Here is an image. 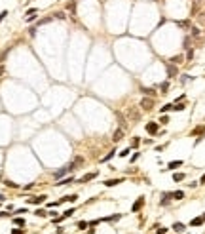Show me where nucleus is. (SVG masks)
Here are the masks:
<instances>
[{
	"label": "nucleus",
	"instance_id": "nucleus-34",
	"mask_svg": "<svg viewBox=\"0 0 205 234\" xmlns=\"http://www.w3.org/2000/svg\"><path fill=\"white\" fill-rule=\"evenodd\" d=\"M72 164H74V166H82V164H84V158H74V160H72Z\"/></svg>",
	"mask_w": 205,
	"mask_h": 234
},
{
	"label": "nucleus",
	"instance_id": "nucleus-41",
	"mask_svg": "<svg viewBox=\"0 0 205 234\" xmlns=\"http://www.w3.org/2000/svg\"><path fill=\"white\" fill-rule=\"evenodd\" d=\"M12 234H25V230H21V228H12Z\"/></svg>",
	"mask_w": 205,
	"mask_h": 234
},
{
	"label": "nucleus",
	"instance_id": "nucleus-30",
	"mask_svg": "<svg viewBox=\"0 0 205 234\" xmlns=\"http://www.w3.org/2000/svg\"><path fill=\"white\" fill-rule=\"evenodd\" d=\"M34 215H36V217H46V215H48V211H44V209H36Z\"/></svg>",
	"mask_w": 205,
	"mask_h": 234
},
{
	"label": "nucleus",
	"instance_id": "nucleus-11",
	"mask_svg": "<svg viewBox=\"0 0 205 234\" xmlns=\"http://www.w3.org/2000/svg\"><path fill=\"white\" fill-rule=\"evenodd\" d=\"M203 223H205V221H203V217H194V219L190 221V225H192V227H201Z\"/></svg>",
	"mask_w": 205,
	"mask_h": 234
},
{
	"label": "nucleus",
	"instance_id": "nucleus-33",
	"mask_svg": "<svg viewBox=\"0 0 205 234\" xmlns=\"http://www.w3.org/2000/svg\"><path fill=\"white\" fill-rule=\"evenodd\" d=\"M192 78H194V76H190V74H184L182 78H180V82H182V84H186V82H190Z\"/></svg>",
	"mask_w": 205,
	"mask_h": 234
},
{
	"label": "nucleus",
	"instance_id": "nucleus-12",
	"mask_svg": "<svg viewBox=\"0 0 205 234\" xmlns=\"http://www.w3.org/2000/svg\"><path fill=\"white\" fill-rule=\"evenodd\" d=\"M95 177H97V173H95V171H93V173H87V175H84V177H82V179H80L78 183H87V181L95 179Z\"/></svg>",
	"mask_w": 205,
	"mask_h": 234
},
{
	"label": "nucleus",
	"instance_id": "nucleus-22",
	"mask_svg": "<svg viewBox=\"0 0 205 234\" xmlns=\"http://www.w3.org/2000/svg\"><path fill=\"white\" fill-rule=\"evenodd\" d=\"M116 116H118L120 126H122V128H125V118H124V114H122V112H116Z\"/></svg>",
	"mask_w": 205,
	"mask_h": 234
},
{
	"label": "nucleus",
	"instance_id": "nucleus-8",
	"mask_svg": "<svg viewBox=\"0 0 205 234\" xmlns=\"http://www.w3.org/2000/svg\"><path fill=\"white\" fill-rule=\"evenodd\" d=\"M120 183H124V179H108V181H104V187H116Z\"/></svg>",
	"mask_w": 205,
	"mask_h": 234
},
{
	"label": "nucleus",
	"instance_id": "nucleus-48",
	"mask_svg": "<svg viewBox=\"0 0 205 234\" xmlns=\"http://www.w3.org/2000/svg\"><path fill=\"white\" fill-rule=\"evenodd\" d=\"M199 183H201V185H205V173H203V177L199 179Z\"/></svg>",
	"mask_w": 205,
	"mask_h": 234
},
{
	"label": "nucleus",
	"instance_id": "nucleus-13",
	"mask_svg": "<svg viewBox=\"0 0 205 234\" xmlns=\"http://www.w3.org/2000/svg\"><path fill=\"white\" fill-rule=\"evenodd\" d=\"M182 61H184L182 55H175V57H171V59H169V63H173V65H180Z\"/></svg>",
	"mask_w": 205,
	"mask_h": 234
},
{
	"label": "nucleus",
	"instance_id": "nucleus-44",
	"mask_svg": "<svg viewBox=\"0 0 205 234\" xmlns=\"http://www.w3.org/2000/svg\"><path fill=\"white\" fill-rule=\"evenodd\" d=\"M38 10H36V8H30V10H27V15H34Z\"/></svg>",
	"mask_w": 205,
	"mask_h": 234
},
{
	"label": "nucleus",
	"instance_id": "nucleus-28",
	"mask_svg": "<svg viewBox=\"0 0 205 234\" xmlns=\"http://www.w3.org/2000/svg\"><path fill=\"white\" fill-rule=\"evenodd\" d=\"M173 110H184V103H178V101H177V103L173 105Z\"/></svg>",
	"mask_w": 205,
	"mask_h": 234
},
{
	"label": "nucleus",
	"instance_id": "nucleus-50",
	"mask_svg": "<svg viewBox=\"0 0 205 234\" xmlns=\"http://www.w3.org/2000/svg\"><path fill=\"white\" fill-rule=\"evenodd\" d=\"M4 74V67H0V76H2Z\"/></svg>",
	"mask_w": 205,
	"mask_h": 234
},
{
	"label": "nucleus",
	"instance_id": "nucleus-5",
	"mask_svg": "<svg viewBox=\"0 0 205 234\" xmlns=\"http://www.w3.org/2000/svg\"><path fill=\"white\" fill-rule=\"evenodd\" d=\"M122 137H124V128H120V130H116V131H114V135H112V141H114V143H118V141H122Z\"/></svg>",
	"mask_w": 205,
	"mask_h": 234
},
{
	"label": "nucleus",
	"instance_id": "nucleus-15",
	"mask_svg": "<svg viewBox=\"0 0 205 234\" xmlns=\"http://www.w3.org/2000/svg\"><path fill=\"white\" fill-rule=\"evenodd\" d=\"M76 2H78V0H72V2H69V4H67V10H69V12H72V15L76 13Z\"/></svg>",
	"mask_w": 205,
	"mask_h": 234
},
{
	"label": "nucleus",
	"instance_id": "nucleus-38",
	"mask_svg": "<svg viewBox=\"0 0 205 234\" xmlns=\"http://www.w3.org/2000/svg\"><path fill=\"white\" fill-rule=\"evenodd\" d=\"M192 57H194V50H192V48H190V50H188V52H186V59H188V61H190Z\"/></svg>",
	"mask_w": 205,
	"mask_h": 234
},
{
	"label": "nucleus",
	"instance_id": "nucleus-27",
	"mask_svg": "<svg viewBox=\"0 0 205 234\" xmlns=\"http://www.w3.org/2000/svg\"><path fill=\"white\" fill-rule=\"evenodd\" d=\"M177 25H178V27H182V29H188V27H190V21H188V19H184V21H178Z\"/></svg>",
	"mask_w": 205,
	"mask_h": 234
},
{
	"label": "nucleus",
	"instance_id": "nucleus-40",
	"mask_svg": "<svg viewBox=\"0 0 205 234\" xmlns=\"http://www.w3.org/2000/svg\"><path fill=\"white\" fill-rule=\"evenodd\" d=\"M86 227H87V223H86V221H80V223H78V228H80V230H84Z\"/></svg>",
	"mask_w": 205,
	"mask_h": 234
},
{
	"label": "nucleus",
	"instance_id": "nucleus-32",
	"mask_svg": "<svg viewBox=\"0 0 205 234\" xmlns=\"http://www.w3.org/2000/svg\"><path fill=\"white\" fill-rule=\"evenodd\" d=\"M72 213H74V207H72V209H67V211L63 213V217H65V219H69V217H72Z\"/></svg>",
	"mask_w": 205,
	"mask_h": 234
},
{
	"label": "nucleus",
	"instance_id": "nucleus-10",
	"mask_svg": "<svg viewBox=\"0 0 205 234\" xmlns=\"http://www.w3.org/2000/svg\"><path fill=\"white\" fill-rule=\"evenodd\" d=\"M141 91L146 95V97H156V91L152 90V88H141Z\"/></svg>",
	"mask_w": 205,
	"mask_h": 234
},
{
	"label": "nucleus",
	"instance_id": "nucleus-7",
	"mask_svg": "<svg viewBox=\"0 0 205 234\" xmlns=\"http://www.w3.org/2000/svg\"><path fill=\"white\" fill-rule=\"evenodd\" d=\"M169 198H173V194H171V192H163L160 204H161V206H167V204H169Z\"/></svg>",
	"mask_w": 205,
	"mask_h": 234
},
{
	"label": "nucleus",
	"instance_id": "nucleus-23",
	"mask_svg": "<svg viewBox=\"0 0 205 234\" xmlns=\"http://www.w3.org/2000/svg\"><path fill=\"white\" fill-rule=\"evenodd\" d=\"M70 183H74V177H67V179H63L61 183H57L59 187H63V185H70Z\"/></svg>",
	"mask_w": 205,
	"mask_h": 234
},
{
	"label": "nucleus",
	"instance_id": "nucleus-17",
	"mask_svg": "<svg viewBox=\"0 0 205 234\" xmlns=\"http://www.w3.org/2000/svg\"><path fill=\"white\" fill-rule=\"evenodd\" d=\"M67 171H69V167H63V169H59V171H55V173H53V177H55V179H61V177L67 173Z\"/></svg>",
	"mask_w": 205,
	"mask_h": 234
},
{
	"label": "nucleus",
	"instance_id": "nucleus-14",
	"mask_svg": "<svg viewBox=\"0 0 205 234\" xmlns=\"http://www.w3.org/2000/svg\"><path fill=\"white\" fill-rule=\"evenodd\" d=\"M190 36H192V38H199V36H201V30H199L198 27H192V29H190Z\"/></svg>",
	"mask_w": 205,
	"mask_h": 234
},
{
	"label": "nucleus",
	"instance_id": "nucleus-24",
	"mask_svg": "<svg viewBox=\"0 0 205 234\" xmlns=\"http://www.w3.org/2000/svg\"><path fill=\"white\" fill-rule=\"evenodd\" d=\"M76 200H78V196H76V194H69V196H65V198H63V202H76Z\"/></svg>",
	"mask_w": 205,
	"mask_h": 234
},
{
	"label": "nucleus",
	"instance_id": "nucleus-20",
	"mask_svg": "<svg viewBox=\"0 0 205 234\" xmlns=\"http://www.w3.org/2000/svg\"><path fill=\"white\" fill-rule=\"evenodd\" d=\"M167 110H173V105H171V103H167V105H163V107L160 109V112H161V114H165Z\"/></svg>",
	"mask_w": 205,
	"mask_h": 234
},
{
	"label": "nucleus",
	"instance_id": "nucleus-4",
	"mask_svg": "<svg viewBox=\"0 0 205 234\" xmlns=\"http://www.w3.org/2000/svg\"><path fill=\"white\" fill-rule=\"evenodd\" d=\"M146 131H148L150 135H156V133H158V124H156V122H148V124H146Z\"/></svg>",
	"mask_w": 205,
	"mask_h": 234
},
{
	"label": "nucleus",
	"instance_id": "nucleus-29",
	"mask_svg": "<svg viewBox=\"0 0 205 234\" xmlns=\"http://www.w3.org/2000/svg\"><path fill=\"white\" fill-rule=\"evenodd\" d=\"M167 88H169V82H161V84H160V90H161V93H165V91H167Z\"/></svg>",
	"mask_w": 205,
	"mask_h": 234
},
{
	"label": "nucleus",
	"instance_id": "nucleus-1",
	"mask_svg": "<svg viewBox=\"0 0 205 234\" xmlns=\"http://www.w3.org/2000/svg\"><path fill=\"white\" fill-rule=\"evenodd\" d=\"M141 107H143V110H152L154 109V97H144L141 101Z\"/></svg>",
	"mask_w": 205,
	"mask_h": 234
},
{
	"label": "nucleus",
	"instance_id": "nucleus-49",
	"mask_svg": "<svg viewBox=\"0 0 205 234\" xmlns=\"http://www.w3.org/2000/svg\"><path fill=\"white\" fill-rule=\"evenodd\" d=\"M6 215H8L6 211H0V217H6Z\"/></svg>",
	"mask_w": 205,
	"mask_h": 234
},
{
	"label": "nucleus",
	"instance_id": "nucleus-52",
	"mask_svg": "<svg viewBox=\"0 0 205 234\" xmlns=\"http://www.w3.org/2000/svg\"><path fill=\"white\" fill-rule=\"evenodd\" d=\"M201 217H203V221H205V213H203V215H201Z\"/></svg>",
	"mask_w": 205,
	"mask_h": 234
},
{
	"label": "nucleus",
	"instance_id": "nucleus-35",
	"mask_svg": "<svg viewBox=\"0 0 205 234\" xmlns=\"http://www.w3.org/2000/svg\"><path fill=\"white\" fill-rule=\"evenodd\" d=\"M199 133H203V126H198V128L192 131V135H199Z\"/></svg>",
	"mask_w": 205,
	"mask_h": 234
},
{
	"label": "nucleus",
	"instance_id": "nucleus-16",
	"mask_svg": "<svg viewBox=\"0 0 205 234\" xmlns=\"http://www.w3.org/2000/svg\"><path fill=\"white\" fill-rule=\"evenodd\" d=\"M44 200H46V196L42 194V196H34V198H30L29 202H30V204H42Z\"/></svg>",
	"mask_w": 205,
	"mask_h": 234
},
{
	"label": "nucleus",
	"instance_id": "nucleus-2",
	"mask_svg": "<svg viewBox=\"0 0 205 234\" xmlns=\"http://www.w3.org/2000/svg\"><path fill=\"white\" fill-rule=\"evenodd\" d=\"M127 116H129L131 122H139V118H141V112H139L137 109H129V110H127Z\"/></svg>",
	"mask_w": 205,
	"mask_h": 234
},
{
	"label": "nucleus",
	"instance_id": "nucleus-45",
	"mask_svg": "<svg viewBox=\"0 0 205 234\" xmlns=\"http://www.w3.org/2000/svg\"><path fill=\"white\" fill-rule=\"evenodd\" d=\"M6 187H12V189H17V185L12 183V181H6Z\"/></svg>",
	"mask_w": 205,
	"mask_h": 234
},
{
	"label": "nucleus",
	"instance_id": "nucleus-25",
	"mask_svg": "<svg viewBox=\"0 0 205 234\" xmlns=\"http://www.w3.org/2000/svg\"><path fill=\"white\" fill-rule=\"evenodd\" d=\"M182 179H184V173H180V171L173 175V181H175V183H178V181H182Z\"/></svg>",
	"mask_w": 205,
	"mask_h": 234
},
{
	"label": "nucleus",
	"instance_id": "nucleus-42",
	"mask_svg": "<svg viewBox=\"0 0 205 234\" xmlns=\"http://www.w3.org/2000/svg\"><path fill=\"white\" fill-rule=\"evenodd\" d=\"M158 234H167V228L165 227H158Z\"/></svg>",
	"mask_w": 205,
	"mask_h": 234
},
{
	"label": "nucleus",
	"instance_id": "nucleus-51",
	"mask_svg": "<svg viewBox=\"0 0 205 234\" xmlns=\"http://www.w3.org/2000/svg\"><path fill=\"white\" fill-rule=\"evenodd\" d=\"M0 202H4V196H2V194H0Z\"/></svg>",
	"mask_w": 205,
	"mask_h": 234
},
{
	"label": "nucleus",
	"instance_id": "nucleus-18",
	"mask_svg": "<svg viewBox=\"0 0 205 234\" xmlns=\"http://www.w3.org/2000/svg\"><path fill=\"white\" fill-rule=\"evenodd\" d=\"M184 228H186V227H184L182 223H175V225H173V230H175V232H184Z\"/></svg>",
	"mask_w": 205,
	"mask_h": 234
},
{
	"label": "nucleus",
	"instance_id": "nucleus-47",
	"mask_svg": "<svg viewBox=\"0 0 205 234\" xmlns=\"http://www.w3.org/2000/svg\"><path fill=\"white\" fill-rule=\"evenodd\" d=\"M160 122H161V124H167V122H169V118H167V116H161Z\"/></svg>",
	"mask_w": 205,
	"mask_h": 234
},
{
	"label": "nucleus",
	"instance_id": "nucleus-21",
	"mask_svg": "<svg viewBox=\"0 0 205 234\" xmlns=\"http://www.w3.org/2000/svg\"><path fill=\"white\" fill-rule=\"evenodd\" d=\"M192 48V36H186L184 38V50H190Z\"/></svg>",
	"mask_w": 205,
	"mask_h": 234
},
{
	"label": "nucleus",
	"instance_id": "nucleus-9",
	"mask_svg": "<svg viewBox=\"0 0 205 234\" xmlns=\"http://www.w3.org/2000/svg\"><path fill=\"white\" fill-rule=\"evenodd\" d=\"M182 166V160H173V162H169V166L165 167V169H177V167H180Z\"/></svg>",
	"mask_w": 205,
	"mask_h": 234
},
{
	"label": "nucleus",
	"instance_id": "nucleus-36",
	"mask_svg": "<svg viewBox=\"0 0 205 234\" xmlns=\"http://www.w3.org/2000/svg\"><path fill=\"white\" fill-rule=\"evenodd\" d=\"M141 145V139L139 137H133V141H131V147H139Z\"/></svg>",
	"mask_w": 205,
	"mask_h": 234
},
{
	"label": "nucleus",
	"instance_id": "nucleus-6",
	"mask_svg": "<svg viewBox=\"0 0 205 234\" xmlns=\"http://www.w3.org/2000/svg\"><path fill=\"white\" fill-rule=\"evenodd\" d=\"M165 69H167V74H169V78H173V76L177 74V72H178V70H177V65H173V63H169V65H167Z\"/></svg>",
	"mask_w": 205,
	"mask_h": 234
},
{
	"label": "nucleus",
	"instance_id": "nucleus-26",
	"mask_svg": "<svg viewBox=\"0 0 205 234\" xmlns=\"http://www.w3.org/2000/svg\"><path fill=\"white\" fill-rule=\"evenodd\" d=\"M53 19H67V15H65V12H57L53 13Z\"/></svg>",
	"mask_w": 205,
	"mask_h": 234
},
{
	"label": "nucleus",
	"instance_id": "nucleus-46",
	"mask_svg": "<svg viewBox=\"0 0 205 234\" xmlns=\"http://www.w3.org/2000/svg\"><path fill=\"white\" fill-rule=\"evenodd\" d=\"M139 156H141V154H139V152H135V154L131 156V162H135V160H139Z\"/></svg>",
	"mask_w": 205,
	"mask_h": 234
},
{
	"label": "nucleus",
	"instance_id": "nucleus-37",
	"mask_svg": "<svg viewBox=\"0 0 205 234\" xmlns=\"http://www.w3.org/2000/svg\"><path fill=\"white\" fill-rule=\"evenodd\" d=\"M13 223H15V225H19V227H23V225H25V221H23L21 217H15V219H13Z\"/></svg>",
	"mask_w": 205,
	"mask_h": 234
},
{
	"label": "nucleus",
	"instance_id": "nucleus-43",
	"mask_svg": "<svg viewBox=\"0 0 205 234\" xmlns=\"http://www.w3.org/2000/svg\"><path fill=\"white\" fill-rule=\"evenodd\" d=\"M129 152H131V150H129V149H125V150H122V152H120V156H122V158H125Z\"/></svg>",
	"mask_w": 205,
	"mask_h": 234
},
{
	"label": "nucleus",
	"instance_id": "nucleus-19",
	"mask_svg": "<svg viewBox=\"0 0 205 234\" xmlns=\"http://www.w3.org/2000/svg\"><path fill=\"white\" fill-rule=\"evenodd\" d=\"M171 194H173L175 200H182V198H184V192H182V190H175V192H171Z\"/></svg>",
	"mask_w": 205,
	"mask_h": 234
},
{
	"label": "nucleus",
	"instance_id": "nucleus-3",
	"mask_svg": "<svg viewBox=\"0 0 205 234\" xmlns=\"http://www.w3.org/2000/svg\"><path fill=\"white\" fill-rule=\"evenodd\" d=\"M144 206V196H141V198H139L137 202H135V204H133V207H131V211H133V213H137L139 211V209H141Z\"/></svg>",
	"mask_w": 205,
	"mask_h": 234
},
{
	"label": "nucleus",
	"instance_id": "nucleus-39",
	"mask_svg": "<svg viewBox=\"0 0 205 234\" xmlns=\"http://www.w3.org/2000/svg\"><path fill=\"white\" fill-rule=\"evenodd\" d=\"M8 17V10H4V12H0V23H2L4 19Z\"/></svg>",
	"mask_w": 205,
	"mask_h": 234
},
{
	"label": "nucleus",
	"instance_id": "nucleus-31",
	"mask_svg": "<svg viewBox=\"0 0 205 234\" xmlns=\"http://www.w3.org/2000/svg\"><path fill=\"white\" fill-rule=\"evenodd\" d=\"M114 154H116V150H110V152H108V154H106V156L103 158V162H108V160H110V158H112Z\"/></svg>",
	"mask_w": 205,
	"mask_h": 234
}]
</instances>
